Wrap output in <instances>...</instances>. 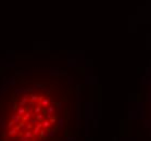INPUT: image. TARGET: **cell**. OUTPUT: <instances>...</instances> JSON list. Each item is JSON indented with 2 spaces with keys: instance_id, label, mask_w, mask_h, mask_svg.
<instances>
[{
  "instance_id": "cell-1",
  "label": "cell",
  "mask_w": 151,
  "mask_h": 141,
  "mask_svg": "<svg viewBox=\"0 0 151 141\" xmlns=\"http://www.w3.org/2000/svg\"><path fill=\"white\" fill-rule=\"evenodd\" d=\"M9 123L8 136L17 141H48L64 127V114L60 102L49 97H37V102L20 107L17 118Z\"/></svg>"
}]
</instances>
